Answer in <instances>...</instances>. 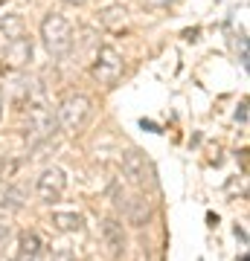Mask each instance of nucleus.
Returning <instances> with one entry per match:
<instances>
[{
  "label": "nucleus",
  "instance_id": "obj_17",
  "mask_svg": "<svg viewBox=\"0 0 250 261\" xmlns=\"http://www.w3.org/2000/svg\"><path fill=\"white\" fill-rule=\"evenodd\" d=\"M236 122H241V125L247 122V102H241V105H239V111H236Z\"/></svg>",
  "mask_w": 250,
  "mask_h": 261
},
{
  "label": "nucleus",
  "instance_id": "obj_12",
  "mask_svg": "<svg viewBox=\"0 0 250 261\" xmlns=\"http://www.w3.org/2000/svg\"><path fill=\"white\" fill-rule=\"evenodd\" d=\"M236 49H239L241 67H247V38H244V35H239V44H236Z\"/></svg>",
  "mask_w": 250,
  "mask_h": 261
},
{
  "label": "nucleus",
  "instance_id": "obj_9",
  "mask_svg": "<svg viewBox=\"0 0 250 261\" xmlns=\"http://www.w3.org/2000/svg\"><path fill=\"white\" fill-rule=\"evenodd\" d=\"M84 224V218L79 212H56L53 215V226L58 232H79Z\"/></svg>",
  "mask_w": 250,
  "mask_h": 261
},
{
  "label": "nucleus",
  "instance_id": "obj_7",
  "mask_svg": "<svg viewBox=\"0 0 250 261\" xmlns=\"http://www.w3.org/2000/svg\"><path fill=\"white\" fill-rule=\"evenodd\" d=\"M102 238H105V247L111 252L113 258H120L125 252V232H122V224H117L113 218L102 221Z\"/></svg>",
  "mask_w": 250,
  "mask_h": 261
},
{
  "label": "nucleus",
  "instance_id": "obj_4",
  "mask_svg": "<svg viewBox=\"0 0 250 261\" xmlns=\"http://www.w3.org/2000/svg\"><path fill=\"white\" fill-rule=\"evenodd\" d=\"M64 189H67V174L56 166L44 168L41 177L35 180V192H38V197H41L44 203H58L61 195H64Z\"/></svg>",
  "mask_w": 250,
  "mask_h": 261
},
{
  "label": "nucleus",
  "instance_id": "obj_16",
  "mask_svg": "<svg viewBox=\"0 0 250 261\" xmlns=\"http://www.w3.org/2000/svg\"><path fill=\"white\" fill-rule=\"evenodd\" d=\"M50 261H76V255L70 250H58V252H53V258Z\"/></svg>",
  "mask_w": 250,
  "mask_h": 261
},
{
  "label": "nucleus",
  "instance_id": "obj_14",
  "mask_svg": "<svg viewBox=\"0 0 250 261\" xmlns=\"http://www.w3.org/2000/svg\"><path fill=\"white\" fill-rule=\"evenodd\" d=\"M9 238H12V229H9V224L6 221H0V250L9 244Z\"/></svg>",
  "mask_w": 250,
  "mask_h": 261
},
{
  "label": "nucleus",
  "instance_id": "obj_8",
  "mask_svg": "<svg viewBox=\"0 0 250 261\" xmlns=\"http://www.w3.org/2000/svg\"><path fill=\"white\" fill-rule=\"evenodd\" d=\"M125 218H128V224L134 226H143L148 221V200L146 197H131L128 203H125Z\"/></svg>",
  "mask_w": 250,
  "mask_h": 261
},
{
  "label": "nucleus",
  "instance_id": "obj_19",
  "mask_svg": "<svg viewBox=\"0 0 250 261\" xmlns=\"http://www.w3.org/2000/svg\"><path fill=\"white\" fill-rule=\"evenodd\" d=\"M0 3H3V0H0Z\"/></svg>",
  "mask_w": 250,
  "mask_h": 261
},
{
  "label": "nucleus",
  "instance_id": "obj_6",
  "mask_svg": "<svg viewBox=\"0 0 250 261\" xmlns=\"http://www.w3.org/2000/svg\"><path fill=\"white\" fill-rule=\"evenodd\" d=\"M32 61V41L29 38H12L6 49H3V64L12 67V70H20V67H27Z\"/></svg>",
  "mask_w": 250,
  "mask_h": 261
},
{
  "label": "nucleus",
  "instance_id": "obj_11",
  "mask_svg": "<svg viewBox=\"0 0 250 261\" xmlns=\"http://www.w3.org/2000/svg\"><path fill=\"white\" fill-rule=\"evenodd\" d=\"M41 247H44V241H41V235H38V232H24V235H20V255H18V258L38 255Z\"/></svg>",
  "mask_w": 250,
  "mask_h": 261
},
{
  "label": "nucleus",
  "instance_id": "obj_20",
  "mask_svg": "<svg viewBox=\"0 0 250 261\" xmlns=\"http://www.w3.org/2000/svg\"><path fill=\"white\" fill-rule=\"evenodd\" d=\"M0 113H3V111H0Z\"/></svg>",
  "mask_w": 250,
  "mask_h": 261
},
{
  "label": "nucleus",
  "instance_id": "obj_1",
  "mask_svg": "<svg viewBox=\"0 0 250 261\" xmlns=\"http://www.w3.org/2000/svg\"><path fill=\"white\" fill-rule=\"evenodd\" d=\"M41 41L44 47L53 53V56H64L70 44H73V27L64 15L58 12H50L44 20H41Z\"/></svg>",
  "mask_w": 250,
  "mask_h": 261
},
{
  "label": "nucleus",
  "instance_id": "obj_15",
  "mask_svg": "<svg viewBox=\"0 0 250 261\" xmlns=\"http://www.w3.org/2000/svg\"><path fill=\"white\" fill-rule=\"evenodd\" d=\"M117 18H122V20H125V9H108V12H105V23H111V20H117Z\"/></svg>",
  "mask_w": 250,
  "mask_h": 261
},
{
  "label": "nucleus",
  "instance_id": "obj_18",
  "mask_svg": "<svg viewBox=\"0 0 250 261\" xmlns=\"http://www.w3.org/2000/svg\"><path fill=\"white\" fill-rule=\"evenodd\" d=\"M61 3H67V6H82V3H87V0H61Z\"/></svg>",
  "mask_w": 250,
  "mask_h": 261
},
{
  "label": "nucleus",
  "instance_id": "obj_5",
  "mask_svg": "<svg viewBox=\"0 0 250 261\" xmlns=\"http://www.w3.org/2000/svg\"><path fill=\"white\" fill-rule=\"evenodd\" d=\"M122 171H125V177H128L134 186H146V183H151V168H148L146 157H143L137 148H131V151L122 154Z\"/></svg>",
  "mask_w": 250,
  "mask_h": 261
},
{
  "label": "nucleus",
  "instance_id": "obj_10",
  "mask_svg": "<svg viewBox=\"0 0 250 261\" xmlns=\"http://www.w3.org/2000/svg\"><path fill=\"white\" fill-rule=\"evenodd\" d=\"M0 32L9 38H20L24 35V18L20 15H0Z\"/></svg>",
  "mask_w": 250,
  "mask_h": 261
},
{
  "label": "nucleus",
  "instance_id": "obj_3",
  "mask_svg": "<svg viewBox=\"0 0 250 261\" xmlns=\"http://www.w3.org/2000/svg\"><path fill=\"white\" fill-rule=\"evenodd\" d=\"M90 73L99 84H113L122 75V56L113 47H99Z\"/></svg>",
  "mask_w": 250,
  "mask_h": 261
},
{
  "label": "nucleus",
  "instance_id": "obj_13",
  "mask_svg": "<svg viewBox=\"0 0 250 261\" xmlns=\"http://www.w3.org/2000/svg\"><path fill=\"white\" fill-rule=\"evenodd\" d=\"M146 9H166V6H172L175 0H140Z\"/></svg>",
  "mask_w": 250,
  "mask_h": 261
},
{
  "label": "nucleus",
  "instance_id": "obj_2",
  "mask_svg": "<svg viewBox=\"0 0 250 261\" xmlns=\"http://www.w3.org/2000/svg\"><path fill=\"white\" fill-rule=\"evenodd\" d=\"M90 113H93V105L90 99L84 93H70L61 102V108H58V125L67 130V134H79V130L87 125V119H90Z\"/></svg>",
  "mask_w": 250,
  "mask_h": 261
}]
</instances>
